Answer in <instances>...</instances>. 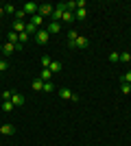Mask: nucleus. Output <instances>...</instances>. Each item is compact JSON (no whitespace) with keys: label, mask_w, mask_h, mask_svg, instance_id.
<instances>
[{"label":"nucleus","mask_w":131,"mask_h":146,"mask_svg":"<svg viewBox=\"0 0 131 146\" xmlns=\"http://www.w3.org/2000/svg\"><path fill=\"white\" fill-rule=\"evenodd\" d=\"M63 11H66V7H63V2H59V5H55V9H53V15H50V22H61V15Z\"/></svg>","instance_id":"f257e3e1"},{"label":"nucleus","mask_w":131,"mask_h":146,"mask_svg":"<svg viewBox=\"0 0 131 146\" xmlns=\"http://www.w3.org/2000/svg\"><path fill=\"white\" fill-rule=\"evenodd\" d=\"M13 50H22V44H11V42H7L5 46H2V57H9Z\"/></svg>","instance_id":"f03ea898"},{"label":"nucleus","mask_w":131,"mask_h":146,"mask_svg":"<svg viewBox=\"0 0 131 146\" xmlns=\"http://www.w3.org/2000/svg\"><path fill=\"white\" fill-rule=\"evenodd\" d=\"M48 37H50V33H48V31H46V29H39L37 33H35V42H37L39 46H44V44L48 42Z\"/></svg>","instance_id":"7ed1b4c3"},{"label":"nucleus","mask_w":131,"mask_h":146,"mask_svg":"<svg viewBox=\"0 0 131 146\" xmlns=\"http://www.w3.org/2000/svg\"><path fill=\"white\" fill-rule=\"evenodd\" d=\"M53 9H55V5H39V9H37V13L42 15V18H48V15H53Z\"/></svg>","instance_id":"20e7f679"},{"label":"nucleus","mask_w":131,"mask_h":146,"mask_svg":"<svg viewBox=\"0 0 131 146\" xmlns=\"http://www.w3.org/2000/svg\"><path fill=\"white\" fill-rule=\"evenodd\" d=\"M37 9H39L37 2H26V5L22 7V11H24L26 15H35V13H37Z\"/></svg>","instance_id":"39448f33"},{"label":"nucleus","mask_w":131,"mask_h":146,"mask_svg":"<svg viewBox=\"0 0 131 146\" xmlns=\"http://www.w3.org/2000/svg\"><path fill=\"white\" fill-rule=\"evenodd\" d=\"M76 37H79V33H76L74 29L66 33V42H68V46H70V48H74V42H76Z\"/></svg>","instance_id":"423d86ee"},{"label":"nucleus","mask_w":131,"mask_h":146,"mask_svg":"<svg viewBox=\"0 0 131 146\" xmlns=\"http://www.w3.org/2000/svg\"><path fill=\"white\" fill-rule=\"evenodd\" d=\"M46 31H48L50 35H57V33L61 31V22H48V24H46Z\"/></svg>","instance_id":"0eeeda50"},{"label":"nucleus","mask_w":131,"mask_h":146,"mask_svg":"<svg viewBox=\"0 0 131 146\" xmlns=\"http://www.w3.org/2000/svg\"><path fill=\"white\" fill-rule=\"evenodd\" d=\"M87 46H90V39H87V37H83V35H79V37H76L74 48H81V50H85Z\"/></svg>","instance_id":"6e6552de"},{"label":"nucleus","mask_w":131,"mask_h":146,"mask_svg":"<svg viewBox=\"0 0 131 146\" xmlns=\"http://www.w3.org/2000/svg\"><path fill=\"white\" fill-rule=\"evenodd\" d=\"M24 100H26V98L22 96V94H18V92H13V96H11V103L15 105V107H22V105H24Z\"/></svg>","instance_id":"1a4fd4ad"},{"label":"nucleus","mask_w":131,"mask_h":146,"mask_svg":"<svg viewBox=\"0 0 131 146\" xmlns=\"http://www.w3.org/2000/svg\"><path fill=\"white\" fill-rule=\"evenodd\" d=\"M0 133L2 135H13L15 133V127H13V124H2V127H0Z\"/></svg>","instance_id":"9d476101"},{"label":"nucleus","mask_w":131,"mask_h":146,"mask_svg":"<svg viewBox=\"0 0 131 146\" xmlns=\"http://www.w3.org/2000/svg\"><path fill=\"white\" fill-rule=\"evenodd\" d=\"M85 18H87V9L85 7H79L74 11V20H85Z\"/></svg>","instance_id":"9b49d317"},{"label":"nucleus","mask_w":131,"mask_h":146,"mask_svg":"<svg viewBox=\"0 0 131 146\" xmlns=\"http://www.w3.org/2000/svg\"><path fill=\"white\" fill-rule=\"evenodd\" d=\"M61 22H66V24H72V22H76V20H74V13L63 11V15H61Z\"/></svg>","instance_id":"f8f14e48"},{"label":"nucleus","mask_w":131,"mask_h":146,"mask_svg":"<svg viewBox=\"0 0 131 146\" xmlns=\"http://www.w3.org/2000/svg\"><path fill=\"white\" fill-rule=\"evenodd\" d=\"M50 76H53V72H50L48 68H42V72H39V79H42L44 83H48V81H50Z\"/></svg>","instance_id":"ddd939ff"},{"label":"nucleus","mask_w":131,"mask_h":146,"mask_svg":"<svg viewBox=\"0 0 131 146\" xmlns=\"http://www.w3.org/2000/svg\"><path fill=\"white\" fill-rule=\"evenodd\" d=\"M13 31H15V33H24V31H26V22L15 20V22H13Z\"/></svg>","instance_id":"4468645a"},{"label":"nucleus","mask_w":131,"mask_h":146,"mask_svg":"<svg viewBox=\"0 0 131 146\" xmlns=\"http://www.w3.org/2000/svg\"><path fill=\"white\" fill-rule=\"evenodd\" d=\"M31 87H33V90H35V92H42V90H44V81L39 79V76H37V79H33Z\"/></svg>","instance_id":"2eb2a0df"},{"label":"nucleus","mask_w":131,"mask_h":146,"mask_svg":"<svg viewBox=\"0 0 131 146\" xmlns=\"http://www.w3.org/2000/svg\"><path fill=\"white\" fill-rule=\"evenodd\" d=\"M31 24H35V26L39 29V26L44 24V18L39 15V13H35V15H31Z\"/></svg>","instance_id":"dca6fc26"},{"label":"nucleus","mask_w":131,"mask_h":146,"mask_svg":"<svg viewBox=\"0 0 131 146\" xmlns=\"http://www.w3.org/2000/svg\"><path fill=\"white\" fill-rule=\"evenodd\" d=\"M50 72L53 74H57V72H61V63H59V61H53V63H50V68H48Z\"/></svg>","instance_id":"f3484780"},{"label":"nucleus","mask_w":131,"mask_h":146,"mask_svg":"<svg viewBox=\"0 0 131 146\" xmlns=\"http://www.w3.org/2000/svg\"><path fill=\"white\" fill-rule=\"evenodd\" d=\"M59 96H61L63 100H70V98H72V92H70V90H66V87H63V90H59Z\"/></svg>","instance_id":"a211bd4d"},{"label":"nucleus","mask_w":131,"mask_h":146,"mask_svg":"<svg viewBox=\"0 0 131 146\" xmlns=\"http://www.w3.org/2000/svg\"><path fill=\"white\" fill-rule=\"evenodd\" d=\"M7 37H9V42H11V44H20L18 33H15V31H9V35H7Z\"/></svg>","instance_id":"6ab92c4d"},{"label":"nucleus","mask_w":131,"mask_h":146,"mask_svg":"<svg viewBox=\"0 0 131 146\" xmlns=\"http://www.w3.org/2000/svg\"><path fill=\"white\" fill-rule=\"evenodd\" d=\"M37 26H35V24H31V22H29V24H26V33H29V35H35V33H37Z\"/></svg>","instance_id":"aec40b11"},{"label":"nucleus","mask_w":131,"mask_h":146,"mask_svg":"<svg viewBox=\"0 0 131 146\" xmlns=\"http://www.w3.org/2000/svg\"><path fill=\"white\" fill-rule=\"evenodd\" d=\"M15 11H18V9H15L13 5H5V13L7 15H15Z\"/></svg>","instance_id":"412c9836"},{"label":"nucleus","mask_w":131,"mask_h":146,"mask_svg":"<svg viewBox=\"0 0 131 146\" xmlns=\"http://www.w3.org/2000/svg\"><path fill=\"white\" fill-rule=\"evenodd\" d=\"M13 107H15V105H13L11 100H2V109L5 111H13Z\"/></svg>","instance_id":"4be33fe9"},{"label":"nucleus","mask_w":131,"mask_h":146,"mask_svg":"<svg viewBox=\"0 0 131 146\" xmlns=\"http://www.w3.org/2000/svg\"><path fill=\"white\" fill-rule=\"evenodd\" d=\"M42 92H46V94H53V92H55V85L48 81V83H44V90H42Z\"/></svg>","instance_id":"5701e85b"},{"label":"nucleus","mask_w":131,"mask_h":146,"mask_svg":"<svg viewBox=\"0 0 131 146\" xmlns=\"http://www.w3.org/2000/svg\"><path fill=\"white\" fill-rule=\"evenodd\" d=\"M50 63H53V59H50L48 55H44L42 57V68H50Z\"/></svg>","instance_id":"b1692460"},{"label":"nucleus","mask_w":131,"mask_h":146,"mask_svg":"<svg viewBox=\"0 0 131 146\" xmlns=\"http://www.w3.org/2000/svg\"><path fill=\"white\" fill-rule=\"evenodd\" d=\"M109 61H112V63H118V61H120V55L116 52V50H114V52H109Z\"/></svg>","instance_id":"393cba45"},{"label":"nucleus","mask_w":131,"mask_h":146,"mask_svg":"<svg viewBox=\"0 0 131 146\" xmlns=\"http://www.w3.org/2000/svg\"><path fill=\"white\" fill-rule=\"evenodd\" d=\"M24 18H26V13L22 11V9H18V11H15V20H20V22H24Z\"/></svg>","instance_id":"a878e982"},{"label":"nucleus","mask_w":131,"mask_h":146,"mask_svg":"<svg viewBox=\"0 0 131 146\" xmlns=\"http://www.w3.org/2000/svg\"><path fill=\"white\" fill-rule=\"evenodd\" d=\"M29 37H31V35H29L26 31H24V33H18V39H20V44H22V42H29Z\"/></svg>","instance_id":"bb28decb"},{"label":"nucleus","mask_w":131,"mask_h":146,"mask_svg":"<svg viewBox=\"0 0 131 146\" xmlns=\"http://www.w3.org/2000/svg\"><path fill=\"white\" fill-rule=\"evenodd\" d=\"M0 96H2V100H11V96H13V92L5 90V92H2V94H0Z\"/></svg>","instance_id":"cd10ccee"},{"label":"nucleus","mask_w":131,"mask_h":146,"mask_svg":"<svg viewBox=\"0 0 131 146\" xmlns=\"http://www.w3.org/2000/svg\"><path fill=\"white\" fill-rule=\"evenodd\" d=\"M120 90H122V94H131V85H129V83H122Z\"/></svg>","instance_id":"c85d7f7f"},{"label":"nucleus","mask_w":131,"mask_h":146,"mask_svg":"<svg viewBox=\"0 0 131 146\" xmlns=\"http://www.w3.org/2000/svg\"><path fill=\"white\" fill-rule=\"evenodd\" d=\"M7 68H9L7 59H0V72H7Z\"/></svg>","instance_id":"c756f323"},{"label":"nucleus","mask_w":131,"mask_h":146,"mask_svg":"<svg viewBox=\"0 0 131 146\" xmlns=\"http://www.w3.org/2000/svg\"><path fill=\"white\" fill-rule=\"evenodd\" d=\"M122 83H129V85H131V70L125 74V76H122Z\"/></svg>","instance_id":"7c9ffc66"},{"label":"nucleus","mask_w":131,"mask_h":146,"mask_svg":"<svg viewBox=\"0 0 131 146\" xmlns=\"http://www.w3.org/2000/svg\"><path fill=\"white\" fill-rule=\"evenodd\" d=\"M2 15H5V7H0V18H2Z\"/></svg>","instance_id":"2f4dec72"},{"label":"nucleus","mask_w":131,"mask_h":146,"mask_svg":"<svg viewBox=\"0 0 131 146\" xmlns=\"http://www.w3.org/2000/svg\"><path fill=\"white\" fill-rule=\"evenodd\" d=\"M0 55H2V44H0Z\"/></svg>","instance_id":"473e14b6"},{"label":"nucleus","mask_w":131,"mask_h":146,"mask_svg":"<svg viewBox=\"0 0 131 146\" xmlns=\"http://www.w3.org/2000/svg\"><path fill=\"white\" fill-rule=\"evenodd\" d=\"M0 24H2V22H0Z\"/></svg>","instance_id":"72a5a7b5"}]
</instances>
